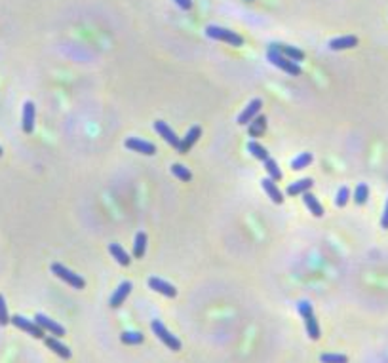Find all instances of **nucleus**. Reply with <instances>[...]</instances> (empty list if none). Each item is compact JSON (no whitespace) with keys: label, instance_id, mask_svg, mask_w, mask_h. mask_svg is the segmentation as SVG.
<instances>
[{"label":"nucleus","instance_id":"obj_4","mask_svg":"<svg viewBox=\"0 0 388 363\" xmlns=\"http://www.w3.org/2000/svg\"><path fill=\"white\" fill-rule=\"evenodd\" d=\"M51 272H53L59 280H63L65 283H69L72 289H84V287H86L84 278H80L78 274H74L72 270H69L67 266L59 264V262H53V264H51Z\"/></svg>","mask_w":388,"mask_h":363},{"label":"nucleus","instance_id":"obj_10","mask_svg":"<svg viewBox=\"0 0 388 363\" xmlns=\"http://www.w3.org/2000/svg\"><path fill=\"white\" fill-rule=\"evenodd\" d=\"M261 109H263V101H261V99H253V101L244 109V112H240V116H238V124H240V126H247L253 118L259 116Z\"/></svg>","mask_w":388,"mask_h":363},{"label":"nucleus","instance_id":"obj_6","mask_svg":"<svg viewBox=\"0 0 388 363\" xmlns=\"http://www.w3.org/2000/svg\"><path fill=\"white\" fill-rule=\"evenodd\" d=\"M10 321H12L17 329H21V331H25V333H29L31 337H35V339H44V337H46V335H44V329L38 325L36 321L27 320V318H23V316H19V314L12 316Z\"/></svg>","mask_w":388,"mask_h":363},{"label":"nucleus","instance_id":"obj_16","mask_svg":"<svg viewBox=\"0 0 388 363\" xmlns=\"http://www.w3.org/2000/svg\"><path fill=\"white\" fill-rule=\"evenodd\" d=\"M358 46V38L352 37V35H348V37H339V38H333L329 40V48L331 50H350V48H356Z\"/></svg>","mask_w":388,"mask_h":363},{"label":"nucleus","instance_id":"obj_19","mask_svg":"<svg viewBox=\"0 0 388 363\" xmlns=\"http://www.w3.org/2000/svg\"><path fill=\"white\" fill-rule=\"evenodd\" d=\"M314 187V181L312 179H301V181H295L288 187V194L289 196H299V194H304L309 192L310 189Z\"/></svg>","mask_w":388,"mask_h":363},{"label":"nucleus","instance_id":"obj_28","mask_svg":"<svg viewBox=\"0 0 388 363\" xmlns=\"http://www.w3.org/2000/svg\"><path fill=\"white\" fill-rule=\"evenodd\" d=\"M367 198H369V187H367L366 183H362L356 187V192H354V202L358 203V205H364L367 202Z\"/></svg>","mask_w":388,"mask_h":363},{"label":"nucleus","instance_id":"obj_23","mask_svg":"<svg viewBox=\"0 0 388 363\" xmlns=\"http://www.w3.org/2000/svg\"><path fill=\"white\" fill-rule=\"evenodd\" d=\"M145 251H147V234L137 232L135 241H133V257L135 259H143Z\"/></svg>","mask_w":388,"mask_h":363},{"label":"nucleus","instance_id":"obj_32","mask_svg":"<svg viewBox=\"0 0 388 363\" xmlns=\"http://www.w3.org/2000/svg\"><path fill=\"white\" fill-rule=\"evenodd\" d=\"M10 323V314H8V306H6V300L4 297L0 295V325L4 327Z\"/></svg>","mask_w":388,"mask_h":363},{"label":"nucleus","instance_id":"obj_25","mask_svg":"<svg viewBox=\"0 0 388 363\" xmlns=\"http://www.w3.org/2000/svg\"><path fill=\"white\" fill-rule=\"evenodd\" d=\"M247 150H250L253 158H257V160L265 162L266 158H268V150H266L263 145H259L257 141H250V143H247Z\"/></svg>","mask_w":388,"mask_h":363},{"label":"nucleus","instance_id":"obj_8","mask_svg":"<svg viewBox=\"0 0 388 363\" xmlns=\"http://www.w3.org/2000/svg\"><path fill=\"white\" fill-rule=\"evenodd\" d=\"M126 148L133 150V153L145 154V156H154L156 154V146L149 143V141H143V139H137V137H129L126 139Z\"/></svg>","mask_w":388,"mask_h":363},{"label":"nucleus","instance_id":"obj_31","mask_svg":"<svg viewBox=\"0 0 388 363\" xmlns=\"http://www.w3.org/2000/svg\"><path fill=\"white\" fill-rule=\"evenodd\" d=\"M322 363H348V357L343 356V354H323L320 357Z\"/></svg>","mask_w":388,"mask_h":363},{"label":"nucleus","instance_id":"obj_1","mask_svg":"<svg viewBox=\"0 0 388 363\" xmlns=\"http://www.w3.org/2000/svg\"><path fill=\"white\" fill-rule=\"evenodd\" d=\"M266 59H268L274 67L282 69L286 74L301 76V67H299V63H295V61L288 59L286 55H282L280 51H278V48H276V44H272V46L268 48V51H266Z\"/></svg>","mask_w":388,"mask_h":363},{"label":"nucleus","instance_id":"obj_17","mask_svg":"<svg viewBox=\"0 0 388 363\" xmlns=\"http://www.w3.org/2000/svg\"><path fill=\"white\" fill-rule=\"evenodd\" d=\"M46 346H48L51 352H56L59 357H63V359H71L72 352L69 350V346H65L63 342H59L56 337H48V339H46Z\"/></svg>","mask_w":388,"mask_h":363},{"label":"nucleus","instance_id":"obj_34","mask_svg":"<svg viewBox=\"0 0 388 363\" xmlns=\"http://www.w3.org/2000/svg\"><path fill=\"white\" fill-rule=\"evenodd\" d=\"M381 226H382V228H388V202H386V207H384V213H382Z\"/></svg>","mask_w":388,"mask_h":363},{"label":"nucleus","instance_id":"obj_29","mask_svg":"<svg viewBox=\"0 0 388 363\" xmlns=\"http://www.w3.org/2000/svg\"><path fill=\"white\" fill-rule=\"evenodd\" d=\"M145 341L143 333H139V331H126L122 333V342L124 344H141Z\"/></svg>","mask_w":388,"mask_h":363},{"label":"nucleus","instance_id":"obj_14","mask_svg":"<svg viewBox=\"0 0 388 363\" xmlns=\"http://www.w3.org/2000/svg\"><path fill=\"white\" fill-rule=\"evenodd\" d=\"M261 185H263V190L266 192V196L270 198L274 203H282V202H284V194H282V190L278 189V185H276V181H274V179H270V177H265V179L261 181Z\"/></svg>","mask_w":388,"mask_h":363},{"label":"nucleus","instance_id":"obj_33","mask_svg":"<svg viewBox=\"0 0 388 363\" xmlns=\"http://www.w3.org/2000/svg\"><path fill=\"white\" fill-rule=\"evenodd\" d=\"M181 10H190L192 8V0H173Z\"/></svg>","mask_w":388,"mask_h":363},{"label":"nucleus","instance_id":"obj_9","mask_svg":"<svg viewBox=\"0 0 388 363\" xmlns=\"http://www.w3.org/2000/svg\"><path fill=\"white\" fill-rule=\"evenodd\" d=\"M35 321L38 323V325L42 327L44 331H50V333H53L56 337H65L67 335V331H65V327L63 325H59L58 321H53L51 318H48L46 314H36L35 316Z\"/></svg>","mask_w":388,"mask_h":363},{"label":"nucleus","instance_id":"obj_30","mask_svg":"<svg viewBox=\"0 0 388 363\" xmlns=\"http://www.w3.org/2000/svg\"><path fill=\"white\" fill-rule=\"evenodd\" d=\"M350 200V190L348 187H341L337 192V198H335V203H337V207H345L346 203Z\"/></svg>","mask_w":388,"mask_h":363},{"label":"nucleus","instance_id":"obj_18","mask_svg":"<svg viewBox=\"0 0 388 363\" xmlns=\"http://www.w3.org/2000/svg\"><path fill=\"white\" fill-rule=\"evenodd\" d=\"M276 48L280 51L282 55H286L288 59L295 61V63H299L304 59V51L299 50V48H295V46H288V44H276Z\"/></svg>","mask_w":388,"mask_h":363},{"label":"nucleus","instance_id":"obj_12","mask_svg":"<svg viewBox=\"0 0 388 363\" xmlns=\"http://www.w3.org/2000/svg\"><path fill=\"white\" fill-rule=\"evenodd\" d=\"M35 103L27 101L23 105V118H21V128L25 133H33L35 131Z\"/></svg>","mask_w":388,"mask_h":363},{"label":"nucleus","instance_id":"obj_7","mask_svg":"<svg viewBox=\"0 0 388 363\" xmlns=\"http://www.w3.org/2000/svg\"><path fill=\"white\" fill-rule=\"evenodd\" d=\"M154 130L158 131L160 137L164 139L168 145H172L173 148H177V150L181 153V146H183V141H181V139L177 137V133H175V131H173L172 128L168 126V124L162 122V120H156V122H154Z\"/></svg>","mask_w":388,"mask_h":363},{"label":"nucleus","instance_id":"obj_3","mask_svg":"<svg viewBox=\"0 0 388 363\" xmlns=\"http://www.w3.org/2000/svg\"><path fill=\"white\" fill-rule=\"evenodd\" d=\"M206 37L213 38V40H221V42H227L230 46H242L244 44V38L236 35L234 31L223 29V27H217V25H208L206 27Z\"/></svg>","mask_w":388,"mask_h":363},{"label":"nucleus","instance_id":"obj_5","mask_svg":"<svg viewBox=\"0 0 388 363\" xmlns=\"http://www.w3.org/2000/svg\"><path fill=\"white\" fill-rule=\"evenodd\" d=\"M152 333L156 335V339H158L160 342H164L165 346L170 350H173V352H179L181 350V341L175 337V335H172L170 331H168V327L162 323V321H152Z\"/></svg>","mask_w":388,"mask_h":363},{"label":"nucleus","instance_id":"obj_24","mask_svg":"<svg viewBox=\"0 0 388 363\" xmlns=\"http://www.w3.org/2000/svg\"><path fill=\"white\" fill-rule=\"evenodd\" d=\"M314 162V156L310 153H301L297 158H293L291 160V169H295V171H299V169H304V167H309L310 164Z\"/></svg>","mask_w":388,"mask_h":363},{"label":"nucleus","instance_id":"obj_15","mask_svg":"<svg viewBox=\"0 0 388 363\" xmlns=\"http://www.w3.org/2000/svg\"><path fill=\"white\" fill-rule=\"evenodd\" d=\"M200 135H202V128H200V126H192V128L187 131V135L181 139V141H183V146H181V153L179 154H188V150L192 148L194 143L200 139Z\"/></svg>","mask_w":388,"mask_h":363},{"label":"nucleus","instance_id":"obj_11","mask_svg":"<svg viewBox=\"0 0 388 363\" xmlns=\"http://www.w3.org/2000/svg\"><path fill=\"white\" fill-rule=\"evenodd\" d=\"M149 287L152 291H156L160 295H164V297H177V289L173 287L172 283L164 282V280H160V278H149Z\"/></svg>","mask_w":388,"mask_h":363},{"label":"nucleus","instance_id":"obj_20","mask_svg":"<svg viewBox=\"0 0 388 363\" xmlns=\"http://www.w3.org/2000/svg\"><path fill=\"white\" fill-rule=\"evenodd\" d=\"M108 251H110V255L116 259V262L122 264V266H128L129 262H131L129 255L126 253V249H124L122 246H118V244H108Z\"/></svg>","mask_w":388,"mask_h":363},{"label":"nucleus","instance_id":"obj_35","mask_svg":"<svg viewBox=\"0 0 388 363\" xmlns=\"http://www.w3.org/2000/svg\"><path fill=\"white\" fill-rule=\"evenodd\" d=\"M0 156H2V146H0Z\"/></svg>","mask_w":388,"mask_h":363},{"label":"nucleus","instance_id":"obj_36","mask_svg":"<svg viewBox=\"0 0 388 363\" xmlns=\"http://www.w3.org/2000/svg\"><path fill=\"white\" fill-rule=\"evenodd\" d=\"M245 2H252V0H245Z\"/></svg>","mask_w":388,"mask_h":363},{"label":"nucleus","instance_id":"obj_2","mask_svg":"<svg viewBox=\"0 0 388 363\" xmlns=\"http://www.w3.org/2000/svg\"><path fill=\"white\" fill-rule=\"evenodd\" d=\"M297 310L301 314V318L304 320V325H307V333L312 341H318L320 339V325H318V320L314 316V310H312V305L309 300H301Z\"/></svg>","mask_w":388,"mask_h":363},{"label":"nucleus","instance_id":"obj_22","mask_svg":"<svg viewBox=\"0 0 388 363\" xmlns=\"http://www.w3.org/2000/svg\"><path fill=\"white\" fill-rule=\"evenodd\" d=\"M266 130V118L265 116H255L250 122V128H247V133L252 135V137H259L263 131Z\"/></svg>","mask_w":388,"mask_h":363},{"label":"nucleus","instance_id":"obj_26","mask_svg":"<svg viewBox=\"0 0 388 363\" xmlns=\"http://www.w3.org/2000/svg\"><path fill=\"white\" fill-rule=\"evenodd\" d=\"M265 169H266V173H268V177L270 179H274V181H280L282 179V171H280V167H278V164H276V160L274 158H266L265 160Z\"/></svg>","mask_w":388,"mask_h":363},{"label":"nucleus","instance_id":"obj_27","mask_svg":"<svg viewBox=\"0 0 388 363\" xmlns=\"http://www.w3.org/2000/svg\"><path fill=\"white\" fill-rule=\"evenodd\" d=\"M172 173L179 179V181L183 183H188L190 179H192V173H190V169L185 166H181V164H173L172 166Z\"/></svg>","mask_w":388,"mask_h":363},{"label":"nucleus","instance_id":"obj_13","mask_svg":"<svg viewBox=\"0 0 388 363\" xmlns=\"http://www.w3.org/2000/svg\"><path fill=\"white\" fill-rule=\"evenodd\" d=\"M131 289H133V285H131V282H122L120 285H118V289L113 293V297H110V308H120V306L124 305V300L128 298V295L131 293Z\"/></svg>","mask_w":388,"mask_h":363},{"label":"nucleus","instance_id":"obj_21","mask_svg":"<svg viewBox=\"0 0 388 363\" xmlns=\"http://www.w3.org/2000/svg\"><path fill=\"white\" fill-rule=\"evenodd\" d=\"M302 200H304V203H307V207H309L310 213H312L314 217H323V207H322V203L318 202L314 194H310V192H304V194H302Z\"/></svg>","mask_w":388,"mask_h":363}]
</instances>
